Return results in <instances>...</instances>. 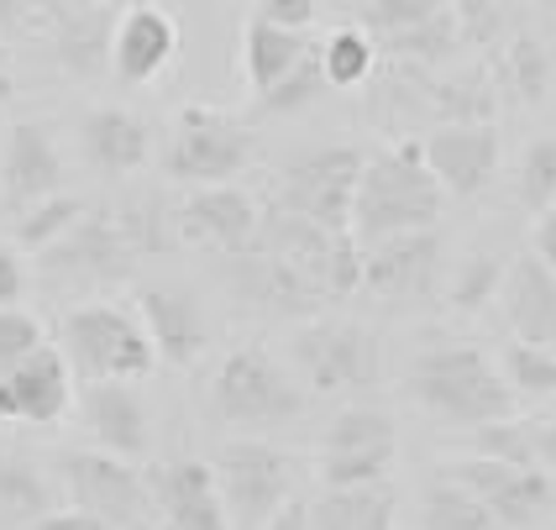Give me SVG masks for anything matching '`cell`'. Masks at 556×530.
<instances>
[{
    "label": "cell",
    "instance_id": "1",
    "mask_svg": "<svg viewBox=\"0 0 556 530\" xmlns=\"http://www.w3.org/2000/svg\"><path fill=\"white\" fill-rule=\"evenodd\" d=\"M441 205H446V189L435 185L420 137H404L363 163L357 200H352V242L372 248L400 231H426L441 220Z\"/></svg>",
    "mask_w": 556,
    "mask_h": 530
},
{
    "label": "cell",
    "instance_id": "2",
    "mask_svg": "<svg viewBox=\"0 0 556 530\" xmlns=\"http://www.w3.org/2000/svg\"><path fill=\"white\" fill-rule=\"evenodd\" d=\"M409 394L441 426H463V431L504 420V415L520 409L515 389L498 374V363L467 342H435L426 352H415V363H409Z\"/></svg>",
    "mask_w": 556,
    "mask_h": 530
},
{
    "label": "cell",
    "instance_id": "3",
    "mask_svg": "<svg viewBox=\"0 0 556 530\" xmlns=\"http://www.w3.org/2000/svg\"><path fill=\"white\" fill-rule=\"evenodd\" d=\"M59 352L79 383H137L157 363L142 315L122 305H74L63 315Z\"/></svg>",
    "mask_w": 556,
    "mask_h": 530
},
{
    "label": "cell",
    "instance_id": "4",
    "mask_svg": "<svg viewBox=\"0 0 556 530\" xmlns=\"http://www.w3.org/2000/svg\"><path fill=\"white\" fill-rule=\"evenodd\" d=\"M252 248L274 252L289 268H300L320 289V300H346V294L363 289V248L352 242V231H331V226L294 216L283 205H274L263 216Z\"/></svg>",
    "mask_w": 556,
    "mask_h": 530
},
{
    "label": "cell",
    "instance_id": "5",
    "mask_svg": "<svg viewBox=\"0 0 556 530\" xmlns=\"http://www.w3.org/2000/svg\"><path fill=\"white\" fill-rule=\"evenodd\" d=\"M252 163V131L237 116H226L216 105H185L168 142H163V174L174 185H231Z\"/></svg>",
    "mask_w": 556,
    "mask_h": 530
},
{
    "label": "cell",
    "instance_id": "6",
    "mask_svg": "<svg viewBox=\"0 0 556 530\" xmlns=\"http://www.w3.org/2000/svg\"><path fill=\"white\" fill-rule=\"evenodd\" d=\"M211 409L226 426H289L305 415V394L300 383L278 368L263 346H237L220 357L216 378H211Z\"/></svg>",
    "mask_w": 556,
    "mask_h": 530
},
{
    "label": "cell",
    "instance_id": "7",
    "mask_svg": "<svg viewBox=\"0 0 556 530\" xmlns=\"http://www.w3.org/2000/svg\"><path fill=\"white\" fill-rule=\"evenodd\" d=\"M63 494L74 500V509H85L94 520L116 530H148L153 526V489L148 478L131 468V457L100 452V446H79L63 452L59 463Z\"/></svg>",
    "mask_w": 556,
    "mask_h": 530
},
{
    "label": "cell",
    "instance_id": "8",
    "mask_svg": "<svg viewBox=\"0 0 556 530\" xmlns=\"http://www.w3.org/2000/svg\"><path fill=\"white\" fill-rule=\"evenodd\" d=\"M289 357L315 394H363L383 378V346L368 326L352 320H309L294 331Z\"/></svg>",
    "mask_w": 556,
    "mask_h": 530
},
{
    "label": "cell",
    "instance_id": "9",
    "mask_svg": "<svg viewBox=\"0 0 556 530\" xmlns=\"http://www.w3.org/2000/svg\"><path fill=\"white\" fill-rule=\"evenodd\" d=\"M211 468H216L231 530H263V520L294 489V457L274 441H226Z\"/></svg>",
    "mask_w": 556,
    "mask_h": 530
},
{
    "label": "cell",
    "instance_id": "10",
    "mask_svg": "<svg viewBox=\"0 0 556 530\" xmlns=\"http://www.w3.org/2000/svg\"><path fill=\"white\" fill-rule=\"evenodd\" d=\"M363 163H368V157L357 153V148H346V142L300 153L283 168L278 205L305 220H320V226H331V231H352V200H357Z\"/></svg>",
    "mask_w": 556,
    "mask_h": 530
},
{
    "label": "cell",
    "instance_id": "11",
    "mask_svg": "<svg viewBox=\"0 0 556 530\" xmlns=\"http://www.w3.org/2000/svg\"><path fill=\"white\" fill-rule=\"evenodd\" d=\"M142 252L137 242L126 237L122 216H111V211H85V216L74 220L68 231H63L53 248H42V274L53 283H116L131 274V263H137Z\"/></svg>",
    "mask_w": 556,
    "mask_h": 530
},
{
    "label": "cell",
    "instance_id": "12",
    "mask_svg": "<svg viewBox=\"0 0 556 530\" xmlns=\"http://www.w3.org/2000/svg\"><path fill=\"white\" fill-rule=\"evenodd\" d=\"M446 472L472 489L478 500L489 504L498 526L509 530H530L541 526L546 515L556 509V478L546 468H515V463H494V457H452Z\"/></svg>",
    "mask_w": 556,
    "mask_h": 530
},
{
    "label": "cell",
    "instance_id": "13",
    "mask_svg": "<svg viewBox=\"0 0 556 530\" xmlns=\"http://www.w3.org/2000/svg\"><path fill=\"white\" fill-rule=\"evenodd\" d=\"M441 231H400V237H383L363 248V289L389 300V305H415V300H431L435 283H441Z\"/></svg>",
    "mask_w": 556,
    "mask_h": 530
},
{
    "label": "cell",
    "instance_id": "14",
    "mask_svg": "<svg viewBox=\"0 0 556 530\" xmlns=\"http://www.w3.org/2000/svg\"><path fill=\"white\" fill-rule=\"evenodd\" d=\"M168 220L185 242H200V248L220 252V257H237V252H248L257 242L263 211L242 185H200Z\"/></svg>",
    "mask_w": 556,
    "mask_h": 530
},
{
    "label": "cell",
    "instance_id": "15",
    "mask_svg": "<svg viewBox=\"0 0 556 530\" xmlns=\"http://www.w3.org/2000/svg\"><path fill=\"white\" fill-rule=\"evenodd\" d=\"M435 185L457 200H472L498 174V131L494 122H441L420 137Z\"/></svg>",
    "mask_w": 556,
    "mask_h": 530
},
{
    "label": "cell",
    "instance_id": "16",
    "mask_svg": "<svg viewBox=\"0 0 556 530\" xmlns=\"http://www.w3.org/2000/svg\"><path fill=\"white\" fill-rule=\"evenodd\" d=\"M148 489H153V509L163 515L168 530H231V515H226L211 463H194V457L157 463Z\"/></svg>",
    "mask_w": 556,
    "mask_h": 530
},
{
    "label": "cell",
    "instance_id": "17",
    "mask_svg": "<svg viewBox=\"0 0 556 530\" xmlns=\"http://www.w3.org/2000/svg\"><path fill=\"white\" fill-rule=\"evenodd\" d=\"M63 189V153L53 142V131L42 122H16L5 131V148H0V194L16 211H27L37 200L59 194Z\"/></svg>",
    "mask_w": 556,
    "mask_h": 530
},
{
    "label": "cell",
    "instance_id": "18",
    "mask_svg": "<svg viewBox=\"0 0 556 530\" xmlns=\"http://www.w3.org/2000/svg\"><path fill=\"white\" fill-rule=\"evenodd\" d=\"M68 363L53 342L37 346L27 363L0 374V420L16 426H59L68 415Z\"/></svg>",
    "mask_w": 556,
    "mask_h": 530
},
{
    "label": "cell",
    "instance_id": "19",
    "mask_svg": "<svg viewBox=\"0 0 556 530\" xmlns=\"http://www.w3.org/2000/svg\"><path fill=\"white\" fill-rule=\"evenodd\" d=\"M79 153H85V163H90L94 174L126 179V174L148 168V157H153V126L142 122L137 111H126V105H94V111H85V122H79Z\"/></svg>",
    "mask_w": 556,
    "mask_h": 530
},
{
    "label": "cell",
    "instance_id": "20",
    "mask_svg": "<svg viewBox=\"0 0 556 530\" xmlns=\"http://www.w3.org/2000/svg\"><path fill=\"white\" fill-rule=\"evenodd\" d=\"M137 315H142V326H148V337H153V352L163 363H174V368H189L205 342H211V320L200 311V300L179 289V283H153V289H142V300H137Z\"/></svg>",
    "mask_w": 556,
    "mask_h": 530
},
{
    "label": "cell",
    "instance_id": "21",
    "mask_svg": "<svg viewBox=\"0 0 556 530\" xmlns=\"http://www.w3.org/2000/svg\"><path fill=\"white\" fill-rule=\"evenodd\" d=\"M179 53V27L163 5H131L111 31V68L122 85H153Z\"/></svg>",
    "mask_w": 556,
    "mask_h": 530
},
{
    "label": "cell",
    "instance_id": "22",
    "mask_svg": "<svg viewBox=\"0 0 556 530\" xmlns=\"http://www.w3.org/2000/svg\"><path fill=\"white\" fill-rule=\"evenodd\" d=\"M42 27L68 74H100L111 63V11L100 0H42Z\"/></svg>",
    "mask_w": 556,
    "mask_h": 530
},
{
    "label": "cell",
    "instance_id": "23",
    "mask_svg": "<svg viewBox=\"0 0 556 530\" xmlns=\"http://www.w3.org/2000/svg\"><path fill=\"white\" fill-rule=\"evenodd\" d=\"M79 409H85V426H90L100 452H116V457H142L148 452L153 409L131 383H85Z\"/></svg>",
    "mask_w": 556,
    "mask_h": 530
},
{
    "label": "cell",
    "instance_id": "24",
    "mask_svg": "<svg viewBox=\"0 0 556 530\" xmlns=\"http://www.w3.org/2000/svg\"><path fill=\"white\" fill-rule=\"evenodd\" d=\"M231 289L263 315H309L320 305V289L300 268H289L283 257L263 248H248L231 257Z\"/></svg>",
    "mask_w": 556,
    "mask_h": 530
},
{
    "label": "cell",
    "instance_id": "25",
    "mask_svg": "<svg viewBox=\"0 0 556 530\" xmlns=\"http://www.w3.org/2000/svg\"><path fill=\"white\" fill-rule=\"evenodd\" d=\"M504 320L515 331V342H535L556 352V274L541 263V257H515L504 268Z\"/></svg>",
    "mask_w": 556,
    "mask_h": 530
},
{
    "label": "cell",
    "instance_id": "26",
    "mask_svg": "<svg viewBox=\"0 0 556 530\" xmlns=\"http://www.w3.org/2000/svg\"><path fill=\"white\" fill-rule=\"evenodd\" d=\"M394 489L363 483V489H326L309 504V530H394Z\"/></svg>",
    "mask_w": 556,
    "mask_h": 530
},
{
    "label": "cell",
    "instance_id": "27",
    "mask_svg": "<svg viewBox=\"0 0 556 530\" xmlns=\"http://www.w3.org/2000/svg\"><path fill=\"white\" fill-rule=\"evenodd\" d=\"M305 53H309L305 31L274 27V22H263V16H252L248 27H242V68H248L252 94H268Z\"/></svg>",
    "mask_w": 556,
    "mask_h": 530
},
{
    "label": "cell",
    "instance_id": "28",
    "mask_svg": "<svg viewBox=\"0 0 556 530\" xmlns=\"http://www.w3.org/2000/svg\"><path fill=\"white\" fill-rule=\"evenodd\" d=\"M378 48H383L389 59H400V63H420V68H446V63H452V59H457V53L467 48V37H463V22H457V11H452V5H441L435 16H426V22H415V27L378 37Z\"/></svg>",
    "mask_w": 556,
    "mask_h": 530
},
{
    "label": "cell",
    "instance_id": "29",
    "mask_svg": "<svg viewBox=\"0 0 556 530\" xmlns=\"http://www.w3.org/2000/svg\"><path fill=\"white\" fill-rule=\"evenodd\" d=\"M489 74H494L498 90H509L520 105H541L546 90H552V53H546L541 37L520 31V37H509V42L498 48V59Z\"/></svg>",
    "mask_w": 556,
    "mask_h": 530
},
{
    "label": "cell",
    "instance_id": "30",
    "mask_svg": "<svg viewBox=\"0 0 556 530\" xmlns=\"http://www.w3.org/2000/svg\"><path fill=\"white\" fill-rule=\"evenodd\" d=\"M498 85L489 68H467V74H435L431 79V122H494Z\"/></svg>",
    "mask_w": 556,
    "mask_h": 530
},
{
    "label": "cell",
    "instance_id": "31",
    "mask_svg": "<svg viewBox=\"0 0 556 530\" xmlns=\"http://www.w3.org/2000/svg\"><path fill=\"white\" fill-rule=\"evenodd\" d=\"M420 530H498V520L489 515V504L478 500L472 489H463L452 472L441 468L426 483V515Z\"/></svg>",
    "mask_w": 556,
    "mask_h": 530
},
{
    "label": "cell",
    "instance_id": "32",
    "mask_svg": "<svg viewBox=\"0 0 556 530\" xmlns=\"http://www.w3.org/2000/svg\"><path fill=\"white\" fill-rule=\"evenodd\" d=\"M320 68L331 90H357L378 68V37L368 27H337L320 42Z\"/></svg>",
    "mask_w": 556,
    "mask_h": 530
},
{
    "label": "cell",
    "instance_id": "33",
    "mask_svg": "<svg viewBox=\"0 0 556 530\" xmlns=\"http://www.w3.org/2000/svg\"><path fill=\"white\" fill-rule=\"evenodd\" d=\"M53 509V489H48V478L37 472V463H27L22 452H11V446H0V515H11V520H42Z\"/></svg>",
    "mask_w": 556,
    "mask_h": 530
},
{
    "label": "cell",
    "instance_id": "34",
    "mask_svg": "<svg viewBox=\"0 0 556 530\" xmlns=\"http://www.w3.org/2000/svg\"><path fill=\"white\" fill-rule=\"evenodd\" d=\"M320 452H400V426H394L383 409L352 405L326 426Z\"/></svg>",
    "mask_w": 556,
    "mask_h": 530
},
{
    "label": "cell",
    "instance_id": "35",
    "mask_svg": "<svg viewBox=\"0 0 556 530\" xmlns=\"http://www.w3.org/2000/svg\"><path fill=\"white\" fill-rule=\"evenodd\" d=\"M90 205L79 200V194H48V200H37V205H27V211H16L11 216V242L16 248H27V252H42V248H53L63 231L74 226V220L85 216Z\"/></svg>",
    "mask_w": 556,
    "mask_h": 530
},
{
    "label": "cell",
    "instance_id": "36",
    "mask_svg": "<svg viewBox=\"0 0 556 530\" xmlns=\"http://www.w3.org/2000/svg\"><path fill=\"white\" fill-rule=\"evenodd\" d=\"M467 452L472 457H494V463H515V468H541V457H535V420H520V415L472 426L467 431Z\"/></svg>",
    "mask_w": 556,
    "mask_h": 530
},
{
    "label": "cell",
    "instance_id": "37",
    "mask_svg": "<svg viewBox=\"0 0 556 530\" xmlns=\"http://www.w3.org/2000/svg\"><path fill=\"white\" fill-rule=\"evenodd\" d=\"M326 90H331V85H326V68H320V42H309L305 59L294 63L268 94H257V116H294V111H309Z\"/></svg>",
    "mask_w": 556,
    "mask_h": 530
},
{
    "label": "cell",
    "instance_id": "38",
    "mask_svg": "<svg viewBox=\"0 0 556 530\" xmlns=\"http://www.w3.org/2000/svg\"><path fill=\"white\" fill-rule=\"evenodd\" d=\"M504 383L515 389V400H556V352L535 342H509L504 363H498Z\"/></svg>",
    "mask_w": 556,
    "mask_h": 530
},
{
    "label": "cell",
    "instance_id": "39",
    "mask_svg": "<svg viewBox=\"0 0 556 530\" xmlns=\"http://www.w3.org/2000/svg\"><path fill=\"white\" fill-rule=\"evenodd\" d=\"M504 257H494V252H472V257H463V268L452 274V305L463 315H472V311H483L489 300H498V289H504Z\"/></svg>",
    "mask_w": 556,
    "mask_h": 530
},
{
    "label": "cell",
    "instance_id": "40",
    "mask_svg": "<svg viewBox=\"0 0 556 530\" xmlns=\"http://www.w3.org/2000/svg\"><path fill=\"white\" fill-rule=\"evenodd\" d=\"M515 194L530 211H552L556 205V137H535L520 153V174H515Z\"/></svg>",
    "mask_w": 556,
    "mask_h": 530
},
{
    "label": "cell",
    "instance_id": "41",
    "mask_svg": "<svg viewBox=\"0 0 556 530\" xmlns=\"http://www.w3.org/2000/svg\"><path fill=\"white\" fill-rule=\"evenodd\" d=\"M394 468V452H320V483L326 489H363L383 483V472Z\"/></svg>",
    "mask_w": 556,
    "mask_h": 530
},
{
    "label": "cell",
    "instance_id": "42",
    "mask_svg": "<svg viewBox=\"0 0 556 530\" xmlns=\"http://www.w3.org/2000/svg\"><path fill=\"white\" fill-rule=\"evenodd\" d=\"M452 11H457V22H463V37L467 48H494L504 27H509V16H515V5L520 0H446Z\"/></svg>",
    "mask_w": 556,
    "mask_h": 530
},
{
    "label": "cell",
    "instance_id": "43",
    "mask_svg": "<svg viewBox=\"0 0 556 530\" xmlns=\"http://www.w3.org/2000/svg\"><path fill=\"white\" fill-rule=\"evenodd\" d=\"M37 346H48L42 320L22 305H0V374H11L16 363H27Z\"/></svg>",
    "mask_w": 556,
    "mask_h": 530
},
{
    "label": "cell",
    "instance_id": "44",
    "mask_svg": "<svg viewBox=\"0 0 556 530\" xmlns=\"http://www.w3.org/2000/svg\"><path fill=\"white\" fill-rule=\"evenodd\" d=\"M315 11H320V0H257L252 16H263V22H274V27L305 31L309 22H315Z\"/></svg>",
    "mask_w": 556,
    "mask_h": 530
},
{
    "label": "cell",
    "instance_id": "45",
    "mask_svg": "<svg viewBox=\"0 0 556 530\" xmlns=\"http://www.w3.org/2000/svg\"><path fill=\"white\" fill-rule=\"evenodd\" d=\"M27 294V268H22V252L16 242H0V305H16Z\"/></svg>",
    "mask_w": 556,
    "mask_h": 530
},
{
    "label": "cell",
    "instance_id": "46",
    "mask_svg": "<svg viewBox=\"0 0 556 530\" xmlns=\"http://www.w3.org/2000/svg\"><path fill=\"white\" fill-rule=\"evenodd\" d=\"M22 530H116V526L94 520L85 509H48L42 520H31V526H22Z\"/></svg>",
    "mask_w": 556,
    "mask_h": 530
},
{
    "label": "cell",
    "instance_id": "47",
    "mask_svg": "<svg viewBox=\"0 0 556 530\" xmlns=\"http://www.w3.org/2000/svg\"><path fill=\"white\" fill-rule=\"evenodd\" d=\"M263 530H309V504L289 494V500H283L274 515L263 520Z\"/></svg>",
    "mask_w": 556,
    "mask_h": 530
},
{
    "label": "cell",
    "instance_id": "48",
    "mask_svg": "<svg viewBox=\"0 0 556 530\" xmlns=\"http://www.w3.org/2000/svg\"><path fill=\"white\" fill-rule=\"evenodd\" d=\"M530 242H535V257H541V263L556 274V205H552V211H541V220H535V237H530Z\"/></svg>",
    "mask_w": 556,
    "mask_h": 530
},
{
    "label": "cell",
    "instance_id": "49",
    "mask_svg": "<svg viewBox=\"0 0 556 530\" xmlns=\"http://www.w3.org/2000/svg\"><path fill=\"white\" fill-rule=\"evenodd\" d=\"M535 457H541L546 472H556V415L535 420Z\"/></svg>",
    "mask_w": 556,
    "mask_h": 530
},
{
    "label": "cell",
    "instance_id": "50",
    "mask_svg": "<svg viewBox=\"0 0 556 530\" xmlns=\"http://www.w3.org/2000/svg\"><path fill=\"white\" fill-rule=\"evenodd\" d=\"M22 11H27V0H0V31L16 27V22H22Z\"/></svg>",
    "mask_w": 556,
    "mask_h": 530
},
{
    "label": "cell",
    "instance_id": "51",
    "mask_svg": "<svg viewBox=\"0 0 556 530\" xmlns=\"http://www.w3.org/2000/svg\"><path fill=\"white\" fill-rule=\"evenodd\" d=\"M11 94H16V85H11V63H5V53H0V111L11 105Z\"/></svg>",
    "mask_w": 556,
    "mask_h": 530
},
{
    "label": "cell",
    "instance_id": "52",
    "mask_svg": "<svg viewBox=\"0 0 556 530\" xmlns=\"http://www.w3.org/2000/svg\"><path fill=\"white\" fill-rule=\"evenodd\" d=\"M546 5H552V11H556V0H546Z\"/></svg>",
    "mask_w": 556,
    "mask_h": 530
}]
</instances>
